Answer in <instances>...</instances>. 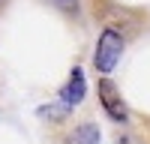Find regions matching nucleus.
Returning <instances> with one entry per match:
<instances>
[{
  "label": "nucleus",
  "mask_w": 150,
  "mask_h": 144,
  "mask_svg": "<svg viewBox=\"0 0 150 144\" xmlns=\"http://www.w3.org/2000/svg\"><path fill=\"white\" fill-rule=\"evenodd\" d=\"M120 54H123V36L114 27H105L99 33V42H96V51H93V66L102 75H108L120 63Z\"/></svg>",
  "instance_id": "f257e3e1"
},
{
  "label": "nucleus",
  "mask_w": 150,
  "mask_h": 144,
  "mask_svg": "<svg viewBox=\"0 0 150 144\" xmlns=\"http://www.w3.org/2000/svg\"><path fill=\"white\" fill-rule=\"evenodd\" d=\"M96 93H99V102H102V108H105V114L111 117V120H129V108H126V102H123V96H120V90H117V84L111 81V78H102L96 84Z\"/></svg>",
  "instance_id": "f03ea898"
},
{
  "label": "nucleus",
  "mask_w": 150,
  "mask_h": 144,
  "mask_svg": "<svg viewBox=\"0 0 150 144\" xmlns=\"http://www.w3.org/2000/svg\"><path fill=\"white\" fill-rule=\"evenodd\" d=\"M87 96V84H84V72L81 69H72L69 81L63 84V90H60V102H66L69 108H75L81 99Z\"/></svg>",
  "instance_id": "7ed1b4c3"
},
{
  "label": "nucleus",
  "mask_w": 150,
  "mask_h": 144,
  "mask_svg": "<svg viewBox=\"0 0 150 144\" xmlns=\"http://www.w3.org/2000/svg\"><path fill=\"white\" fill-rule=\"evenodd\" d=\"M69 144H99V126L96 123H81L72 129Z\"/></svg>",
  "instance_id": "20e7f679"
},
{
  "label": "nucleus",
  "mask_w": 150,
  "mask_h": 144,
  "mask_svg": "<svg viewBox=\"0 0 150 144\" xmlns=\"http://www.w3.org/2000/svg\"><path fill=\"white\" fill-rule=\"evenodd\" d=\"M69 111H72V108H69L66 102H57V105H45V108H39V114H42V117H51V120H63Z\"/></svg>",
  "instance_id": "39448f33"
},
{
  "label": "nucleus",
  "mask_w": 150,
  "mask_h": 144,
  "mask_svg": "<svg viewBox=\"0 0 150 144\" xmlns=\"http://www.w3.org/2000/svg\"><path fill=\"white\" fill-rule=\"evenodd\" d=\"M51 3H57V6H63V9H75V0H51Z\"/></svg>",
  "instance_id": "423d86ee"
}]
</instances>
